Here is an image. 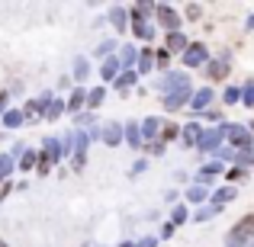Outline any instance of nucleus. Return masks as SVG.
Listing matches in <instances>:
<instances>
[{
	"label": "nucleus",
	"instance_id": "nucleus-1",
	"mask_svg": "<svg viewBox=\"0 0 254 247\" xmlns=\"http://www.w3.org/2000/svg\"><path fill=\"white\" fill-rule=\"evenodd\" d=\"M155 90L158 93H177V90H190V74H180V71H168L164 77L155 81Z\"/></svg>",
	"mask_w": 254,
	"mask_h": 247
},
{
	"label": "nucleus",
	"instance_id": "nucleus-2",
	"mask_svg": "<svg viewBox=\"0 0 254 247\" xmlns=\"http://www.w3.org/2000/svg\"><path fill=\"white\" fill-rule=\"evenodd\" d=\"M225 142H229V148L235 151H248L251 148V129L248 125H238V122H232L229 125V135H225Z\"/></svg>",
	"mask_w": 254,
	"mask_h": 247
},
{
	"label": "nucleus",
	"instance_id": "nucleus-3",
	"mask_svg": "<svg viewBox=\"0 0 254 247\" xmlns=\"http://www.w3.org/2000/svg\"><path fill=\"white\" fill-rule=\"evenodd\" d=\"M225 135H229V122H219V125H212V129H206L203 138H199V151H219V145L225 142Z\"/></svg>",
	"mask_w": 254,
	"mask_h": 247
},
{
	"label": "nucleus",
	"instance_id": "nucleus-4",
	"mask_svg": "<svg viewBox=\"0 0 254 247\" xmlns=\"http://www.w3.org/2000/svg\"><path fill=\"white\" fill-rule=\"evenodd\" d=\"M39 109H42V116L49 119V122H55L62 112H68V103L58 99L55 93H42V97H39Z\"/></svg>",
	"mask_w": 254,
	"mask_h": 247
},
{
	"label": "nucleus",
	"instance_id": "nucleus-5",
	"mask_svg": "<svg viewBox=\"0 0 254 247\" xmlns=\"http://www.w3.org/2000/svg\"><path fill=\"white\" fill-rule=\"evenodd\" d=\"M155 16L168 32H180V13L171 3H155Z\"/></svg>",
	"mask_w": 254,
	"mask_h": 247
},
{
	"label": "nucleus",
	"instance_id": "nucleus-6",
	"mask_svg": "<svg viewBox=\"0 0 254 247\" xmlns=\"http://www.w3.org/2000/svg\"><path fill=\"white\" fill-rule=\"evenodd\" d=\"M206 61H209L206 45L203 42H190V49L184 51V64H187V68H206Z\"/></svg>",
	"mask_w": 254,
	"mask_h": 247
},
{
	"label": "nucleus",
	"instance_id": "nucleus-7",
	"mask_svg": "<svg viewBox=\"0 0 254 247\" xmlns=\"http://www.w3.org/2000/svg\"><path fill=\"white\" fill-rule=\"evenodd\" d=\"M206 77L209 81H225L229 77V55H219L212 61H206Z\"/></svg>",
	"mask_w": 254,
	"mask_h": 247
},
{
	"label": "nucleus",
	"instance_id": "nucleus-8",
	"mask_svg": "<svg viewBox=\"0 0 254 247\" xmlns=\"http://www.w3.org/2000/svg\"><path fill=\"white\" fill-rule=\"evenodd\" d=\"M190 99H193V87H190V90H177V93H168V97L161 99V106H164L168 112H177L180 106H190Z\"/></svg>",
	"mask_w": 254,
	"mask_h": 247
},
{
	"label": "nucleus",
	"instance_id": "nucleus-9",
	"mask_svg": "<svg viewBox=\"0 0 254 247\" xmlns=\"http://www.w3.org/2000/svg\"><path fill=\"white\" fill-rule=\"evenodd\" d=\"M126 142V125L123 122H106L103 125V145H110V148H116V145Z\"/></svg>",
	"mask_w": 254,
	"mask_h": 247
},
{
	"label": "nucleus",
	"instance_id": "nucleus-10",
	"mask_svg": "<svg viewBox=\"0 0 254 247\" xmlns=\"http://www.w3.org/2000/svg\"><path fill=\"white\" fill-rule=\"evenodd\" d=\"M203 125L199 122H187L184 129H180V142L187 145V148H199V138H203Z\"/></svg>",
	"mask_w": 254,
	"mask_h": 247
},
{
	"label": "nucleus",
	"instance_id": "nucleus-11",
	"mask_svg": "<svg viewBox=\"0 0 254 247\" xmlns=\"http://www.w3.org/2000/svg\"><path fill=\"white\" fill-rule=\"evenodd\" d=\"M164 49H168L171 55H184V51L190 49V39H187L184 32H168V39H164Z\"/></svg>",
	"mask_w": 254,
	"mask_h": 247
},
{
	"label": "nucleus",
	"instance_id": "nucleus-12",
	"mask_svg": "<svg viewBox=\"0 0 254 247\" xmlns=\"http://www.w3.org/2000/svg\"><path fill=\"white\" fill-rule=\"evenodd\" d=\"M129 26H132V36H135V39H155V26H151V19H145V16H132V19H129Z\"/></svg>",
	"mask_w": 254,
	"mask_h": 247
},
{
	"label": "nucleus",
	"instance_id": "nucleus-13",
	"mask_svg": "<svg viewBox=\"0 0 254 247\" xmlns=\"http://www.w3.org/2000/svg\"><path fill=\"white\" fill-rule=\"evenodd\" d=\"M119 68H123V64H119V58H116V55H113V58H106V61L100 64V81H103V84H116Z\"/></svg>",
	"mask_w": 254,
	"mask_h": 247
},
{
	"label": "nucleus",
	"instance_id": "nucleus-14",
	"mask_svg": "<svg viewBox=\"0 0 254 247\" xmlns=\"http://www.w3.org/2000/svg\"><path fill=\"white\" fill-rule=\"evenodd\" d=\"M87 93H90V90H84V87H74V90H71V97L64 99V103H68V112L81 116V109L87 106Z\"/></svg>",
	"mask_w": 254,
	"mask_h": 247
},
{
	"label": "nucleus",
	"instance_id": "nucleus-15",
	"mask_svg": "<svg viewBox=\"0 0 254 247\" xmlns=\"http://www.w3.org/2000/svg\"><path fill=\"white\" fill-rule=\"evenodd\" d=\"M138 55H142V49H135V45H123V49H119V64H123L126 71H132L138 64Z\"/></svg>",
	"mask_w": 254,
	"mask_h": 247
},
{
	"label": "nucleus",
	"instance_id": "nucleus-16",
	"mask_svg": "<svg viewBox=\"0 0 254 247\" xmlns=\"http://www.w3.org/2000/svg\"><path fill=\"white\" fill-rule=\"evenodd\" d=\"M212 99H216V97H212V90H209V87H199V90H193V99H190V106H193L196 112H206V109H209V103H212Z\"/></svg>",
	"mask_w": 254,
	"mask_h": 247
},
{
	"label": "nucleus",
	"instance_id": "nucleus-17",
	"mask_svg": "<svg viewBox=\"0 0 254 247\" xmlns=\"http://www.w3.org/2000/svg\"><path fill=\"white\" fill-rule=\"evenodd\" d=\"M42 154L49 157L52 164H58V161L64 157V151H62V138H45V142H42Z\"/></svg>",
	"mask_w": 254,
	"mask_h": 247
},
{
	"label": "nucleus",
	"instance_id": "nucleus-18",
	"mask_svg": "<svg viewBox=\"0 0 254 247\" xmlns=\"http://www.w3.org/2000/svg\"><path fill=\"white\" fill-rule=\"evenodd\" d=\"M129 13H126V6H113V10H110V26H113V29H116V32H126V29H129Z\"/></svg>",
	"mask_w": 254,
	"mask_h": 247
},
{
	"label": "nucleus",
	"instance_id": "nucleus-19",
	"mask_svg": "<svg viewBox=\"0 0 254 247\" xmlns=\"http://www.w3.org/2000/svg\"><path fill=\"white\" fill-rule=\"evenodd\" d=\"M216 173H222V164H219V161H209V164H203V167H199V173H196V183H199V186H209Z\"/></svg>",
	"mask_w": 254,
	"mask_h": 247
},
{
	"label": "nucleus",
	"instance_id": "nucleus-20",
	"mask_svg": "<svg viewBox=\"0 0 254 247\" xmlns=\"http://www.w3.org/2000/svg\"><path fill=\"white\" fill-rule=\"evenodd\" d=\"M135 84H138V71H123V74L116 77V84H113V87H116L119 93H129Z\"/></svg>",
	"mask_w": 254,
	"mask_h": 247
},
{
	"label": "nucleus",
	"instance_id": "nucleus-21",
	"mask_svg": "<svg viewBox=\"0 0 254 247\" xmlns=\"http://www.w3.org/2000/svg\"><path fill=\"white\" fill-rule=\"evenodd\" d=\"M126 142H129V148H142V122H129L126 125Z\"/></svg>",
	"mask_w": 254,
	"mask_h": 247
},
{
	"label": "nucleus",
	"instance_id": "nucleus-22",
	"mask_svg": "<svg viewBox=\"0 0 254 247\" xmlns=\"http://www.w3.org/2000/svg\"><path fill=\"white\" fill-rule=\"evenodd\" d=\"M161 119H155V116H148L142 122V138H148V142H155V135H161Z\"/></svg>",
	"mask_w": 254,
	"mask_h": 247
},
{
	"label": "nucleus",
	"instance_id": "nucleus-23",
	"mask_svg": "<svg viewBox=\"0 0 254 247\" xmlns=\"http://www.w3.org/2000/svg\"><path fill=\"white\" fill-rule=\"evenodd\" d=\"M90 77V61H87L84 55H77L74 58V81H77V87H81V81H87Z\"/></svg>",
	"mask_w": 254,
	"mask_h": 247
},
{
	"label": "nucleus",
	"instance_id": "nucleus-24",
	"mask_svg": "<svg viewBox=\"0 0 254 247\" xmlns=\"http://www.w3.org/2000/svg\"><path fill=\"white\" fill-rule=\"evenodd\" d=\"M235 196H238L235 186H222V190L212 193V202H216V205H225V202H235Z\"/></svg>",
	"mask_w": 254,
	"mask_h": 247
},
{
	"label": "nucleus",
	"instance_id": "nucleus-25",
	"mask_svg": "<svg viewBox=\"0 0 254 247\" xmlns=\"http://www.w3.org/2000/svg\"><path fill=\"white\" fill-rule=\"evenodd\" d=\"M219 212H222V205H216V202H212V205H203V209L193 212V222H209V218H216Z\"/></svg>",
	"mask_w": 254,
	"mask_h": 247
},
{
	"label": "nucleus",
	"instance_id": "nucleus-26",
	"mask_svg": "<svg viewBox=\"0 0 254 247\" xmlns=\"http://www.w3.org/2000/svg\"><path fill=\"white\" fill-rule=\"evenodd\" d=\"M151 68H155V51L142 49V55H138V74H151Z\"/></svg>",
	"mask_w": 254,
	"mask_h": 247
},
{
	"label": "nucleus",
	"instance_id": "nucleus-27",
	"mask_svg": "<svg viewBox=\"0 0 254 247\" xmlns=\"http://www.w3.org/2000/svg\"><path fill=\"white\" fill-rule=\"evenodd\" d=\"M19 170H23V173H29L32 170V167H39V151H32V148H26V154L23 157H19Z\"/></svg>",
	"mask_w": 254,
	"mask_h": 247
},
{
	"label": "nucleus",
	"instance_id": "nucleus-28",
	"mask_svg": "<svg viewBox=\"0 0 254 247\" xmlns=\"http://www.w3.org/2000/svg\"><path fill=\"white\" fill-rule=\"evenodd\" d=\"M180 129H184V125H174V122H164L161 125V135H158V142H174V138H180Z\"/></svg>",
	"mask_w": 254,
	"mask_h": 247
},
{
	"label": "nucleus",
	"instance_id": "nucleus-29",
	"mask_svg": "<svg viewBox=\"0 0 254 247\" xmlns=\"http://www.w3.org/2000/svg\"><path fill=\"white\" fill-rule=\"evenodd\" d=\"M103 99H106V87L90 90V93H87V109H100V106H103Z\"/></svg>",
	"mask_w": 254,
	"mask_h": 247
},
{
	"label": "nucleus",
	"instance_id": "nucleus-30",
	"mask_svg": "<svg viewBox=\"0 0 254 247\" xmlns=\"http://www.w3.org/2000/svg\"><path fill=\"white\" fill-rule=\"evenodd\" d=\"M13 170H16V157L13 154H0V180H10Z\"/></svg>",
	"mask_w": 254,
	"mask_h": 247
},
{
	"label": "nucleus",
	"instance_id": "nucleus-31",
	"mask_svg": "<svg viewBox=\"0 0 254 247\" xmlns=\"http://www.w3.org/2000/svg\"><path fill=\"white\" fill-rule=\"evenodd\" d=\"M23 122H26L23 109H10V112H6V116H3V125H6V129H19V125H23Z\"/></svg>",
	"mask_w": 254,
	"mask_h": 247
},
{
	"label": "nucleus",
	"instance_id": "nucleus-32",
	"mask_svg": "<svg viewBox=\"0 0 254 247\" xmlns=\"http://www.w3.org/2000/svg\"><path fill=\"white\" fill-rule=\"evenodd\" d=\"M116 49H119L116 39H103V42L97 45V58H103V61H106V58H113V51H116Z\"/></svg>",
	"mask_w": 254,
	"mask_h": 247
},
{
	"label": "nucleus",
	"instance_id": "nucleus-33",
	"mask_svg": "<svg viewBox=\"0 0 254 247\" xmlns=\"http://www.w3.org/2000/svg\"><path fill=\"white\" fill-rule=\"evenodd\" d=\"M209 196V186H190V190H187V202H203V199Z\"/></svg>",
	"mask_w": 254,
	"mask_h": 247
},
{
	"label": "nucleus",
	"instance_id": "nucleus-34",
	"mask_svg": "<svg viewBox=\"0 0 254 247\" xmlns=\"http://www.w3.org/2000/svg\"><path fill=\"white\" fill-rule=\"evenodd\" d=\"M225 180H229V186L242 183V180H248V173L242 170V167H232V170H225Z\"/></svg>",
	"mask_w": 254,
	"mask_h": 247
},
{
	"label": "nucleus",
	"instance_id": "nucleus-35",
	"mask_svg": "<svg viewBox=\"0 0 254 247\" xmlns=\"http://www.w3.org/2000/svg\"><path fill=\"white\" fill-rule=\"evenodd\" d=\"M222 103H242V87H229V90L222 93Z\"/></svg>",
	"mask_w": 254,
	"mask_h": 247
},
{
	"label": "nucleus",
	"instance_id": "nucleus-36",
	"mask_svg": "<svg viewBox=\"0 0 254 247\" xmlns=\"http://www.w3.org/2000/svg\"><path fill=\"white\" fill-rule=\"evenodd\" d=\"M151 13H155V3H135V6H132V16H145V19H148Z\"/></svg>",
	"mask_w": 254,
	"mask_h": 247
},
{
	"label": "nucleus",
	"instance_id": "nucleus-37",
	"mask_svg": "<svg viewBox=\"0 0 254 247\" xmlns=\"http://www.w3.org/2000/svg\"><path fill=\"white\" fill-rule=\"evenodd\" d=\"M242 103H245V106H251V109H254V81L242 87Z\"/></svg>",
	"mask_w": 254,
	"mask_h": 247
},
{
	"label": "nucleus",
	"instance_id": "nucleus-38",
	"mask_svg": "<svg viewBox=\"0 0 254 247\" xmlns=\"http://www.w3.org/2000/svg\"><path fill=\"white\" fill-rule=\"evenodd\" d=\"M174 231H177V225H174V222H164L161 231H158V241H168V238H174Z\"/></svg>",
	"mask_w": 254,
	"mask_h": 247
},
{
	"label": "nucleus",
	"instance_id": "nucleus-39",
	"mask_svg": "<svg viewBox=\"0 0 254 247\" xmlns=\"http://www.w3.org/2000/svg\"><path fill=\"white\" fill-rule=\"evenodd\" d=\"M36 170L42 173V177H49V173H52V161H49V157L42 154V151H39V167H36Z\"/></svg>",
	"mask_w": 254,
	"mask_h": 247
},
{
	"label": "nucleus",
	"instance_id": "nucleus-40",
	"mask_svg": "<svg viewBox=\"0 0 254 247\" xmlns=\"http://www.w3.org/2000/svg\"><path fill=\"white\" fill-rule=\"evenodd\" d=\"M235 164H254V148L238 151V154H235Z\"/></svg>",
	"mask_w": 254,
	"mask_h": 247
},
{
	"label": "nucleus",
	"instance_id": "nucleus-41",
	"mask_svg": "<svg viewBox=\"0 0 254 247\" xmlns=\"http://www.w3.org/2000/svg\"><path fill=\"white\" fill-rule=\"evenodd\" d=\"M187 218H190V215H187V209H184V205H177V209H174V215H171V222L174 225H184Z\"/></svg>",
	"mask_w": 254,
	"mask_h": 247
},
{
	"label": "nucleus",
	"instance_id": "nucleus-42",
	"mask_svg": "<svg viewBox=\"0 0 254 247\" xmlns=\"http://www.w3.org/2000/svg\"><path fill=\"white\" fill-rule=\"evenodd\" d=\"M184 13H187V19H199L203 6H199V3H187V6H184Z\"/></svg>",
	"mask_w": 254,
	"mask_h": 247
},
{
	"label": "nucleus",
	"instance_id": "nucleus-43",
	"mask_svg": "<svg viewBox=\"0 0 254 247\" xmlns=\"http://www.w3.org/2000/svg\"><path fill=\"white\" fill-rule=\"evenodd\" d=\"M74 125H77V129H84V125H93V112H81V116H74Z\"/></svg>",
	"mask_w": 254,
	"mask_h": 247
},
{
	"label": "nucleus",
	"instance_id": "nucleus-44",
	"mask_svg": "<svg viewBox=\"0 0 254 247\" xmlns=\"http://www.w3.org/2000/svg\"><path fill=\"white\" fill-rule=\"evenodd\" d=\"M145 151H148V154H164V142H148V145H145Z\"/></svg>",
	"mask_w": 254,
	"mask_h": 247
},
{
	"label": "nucleus",
	"instance_id": "nucleus-45",
	"mask_svg": "<svg viewBox=\"0 0 254 247\" xmlns=\"http://www.w3.org/2000/svg\"><path fill=\"white\" fill-rule=\"evenodd\" d=\"M6 112H10V93H3V90H0V119H3Z\"/></svg>",
	"mask_w": 254,
	"mask_h": 247
},
{
	"label": "nucleus",
	"instance_id": "nucleus-46",
	"mask_svg": "<svg viewBox=\"0 0 254 247\" xmlns=\"http://www.w3.org/2000/svg\"><path fill=\"white\" fill-rule=\"evenodd\" d=\"M84 164H87V154H74V157H71V170H84Z\"/></svg>",
	"mask_w": 254,
	"mask_h": 247
},
{
	"label": "nucleus",
	"instance_id": "nucleus-47",
	"mask_svg": "<svg viewBox=\"0 0 254 247\" xmlns=\"http://www.w3.org/2000/svg\"><path fill=\"white\" fill-rule=\"evenodd\" d=\"M145 167H148V161H135V164H132V177H138V173H145Z\"/></svg>",
	"mask_w": 254,
	"mask_h": 247
},
{
	"label": "nucleus",
	"instance_id": "nucleus-48",
	"mask_svg": "<svg viewBox=\"0 0 254 247\" xmlns=\"http://www.w3.org/2000/svg\"><path fill=\"white\" fill-rule=\"evenodd\" d=\"M168 55H171L168 49H164V51H155V64H161V68H164V64H168Z\"/></svg>",
	"mask_w": 254,
	"mask_h": 247
},
{
	"label": "nucleus",
	"instance_id": "nucleus-49",
	"mask_svg": "<svg viewBox=\"0 0 254 247\" xmlns=\"http://www.w3.org/2000/svg\"><path fill=\"white\" fill-rule=\"evenodd\" d=\"M135 247H158V238H142Z\"/></svg>",
	"mask_w": 254,
	"mask_h": 247
},
{
	"label": "nucleus",
	"instance_id": "nucleus-50",
	"mask_svg": "<svg viewBox=\"0 0 254 247\" xmlns=\"http://www.w3.org/2000/svg\"><path fill=\"white\" fill-rule=\"evenodd\" d=\"M116 247H135V244H132V241H123V244H116Z\"/></svg>",
	"mask_w": 254,
	"mask_h": 247
},
{
	"label": "nucleus",
	"instance_id": "nucleus-51",
	"mask_svg": "<svg viewBox=\"0 0 254 247\" xmlns=\"http://www.w3.org/2000/svg\"><path fill=\"white\" fill-rule=\"evenodd\" d=\"M0 247H10V244H6V241H0Z\"/></svg>",
	"mask_w": 254,
	"mask_h": 247
},
{
	"label": "nucleus",
	"instance_id": "nucleus-52",
	"mask_svg": "<svg viewBox=\"0 0 254 247\" xmlns=\"http://www.w3.org/2000/svg\"><path fill=\"white\" fill-rule=\"evenodd\" d=\"M242 247H254V244H242Z\"/></svg>",
	"mask_w": 254,
	"mask_h": 247
},
{
	"label": "nucleus",
	"instance_id": "nucleus-53",
	"mask_svg": "<svg viewBox=\"0 0 254 247\" xmlns=\"http://www.w3.org/2000/svg\"><path fill=\"white\" fill-rule=\"evenodd\" d=\"M251 132H254V122H251Z\"/></svg>",
	"mask_w": 254,
	"mask_h": 247
}]
</instances>
